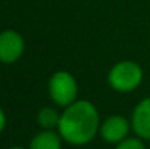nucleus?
Returning a JSON list of instances; mask_svg holds the SVG:
<instances>
[{
  "instance_id": "nucleus-4",
  "label": "nucleus",
  "mask_w": 150,
  "mask_h": 149,
  "mask_svg": "<svg viewBox=\"0 0 150 149\" xmlns=\"http://www.w3.org/2000/svg\"><path fill=\"white\" fill-rule=\"evenodd\" d=\"M25 48L23 38L19 32L7 29L0 34V61L13 63L16 61Z\"/></svg>"
},
{
  "instance_id": "nucleus-2",
  "label": "nucleus",
  "mask_w": 150,
  "mask_h": 149,
  "mask_svg": "<svg viewBox=\"0 0 150 149\" xmlns=\"http://www.w3.org/2000/svg\"><path fill=\"white\" fill-rule=\"evenodd\" d=\"M142 81L143 70L134 61H120L111 69L108 75L109 85L118 92H130L136 89Z\"/></svg>"
},
{
  "instance_id": "nucleus-3",
  "label": "nucleus",
  "mask_w": 150,
  "mask_h": 149,
  "mask_svg": "<svg viewBox=\"0 0 150 149\" xmlns=\"http://www.w3.org/2000/svg\"><path fill=\"white\" fill-rule=\"evenodd\" d=\"M51 99L61 107H69L77 97V83L69 72H57L52 75L48 85Z\"/></svg>"
},
{
  "instance_id": "nucleus-9",
  "label": "nucleus",
  "mask_w": 150,
  "mask_h": 149,
  "mask_svg": "<svg viewBox=\"0 0 150 149\" xmlns=\"http://www.w3.org/2000/svg\"><path fill=\"white\" fill-rule=\"evenodd\" d=\"M115 149H146V148H144L142 140L131 138V139H124L122 142H120Z\"/></svg>"
},
{
  "instance_id": "nucleus-6",
  "label": "nucleus",
  "mask_w": 150,
  "mask_h": 149,
  "mask_svg": "<svg viewBox=\"0 0 150 149\" xmlns=\"http://www.w3.org/2000/svg\"><path fill=\"white\" fill-rule=\"evenodd\" d=\"M131 124L140 138L150 140V98L143 99L137 104L133 113Z\"/></svg>"
},
{
  "instance_id": "nucleus-1",
  "label": "nucleus",
  "mask_w": 150,
  "mask_h": 149,
  "mask_svg": "<svg viewBox=\"0 0 150 149\" xmlns=\"http://www.w3.org/2000/svg\"><path fill=\"white\" fill-rule=\"evenodd\" d=\"M60 136L76 146L89 143L98 133L99 115L95 105L89 101H74L60 117Z\"/></svg>"
},
{
  "instance_id": "nucleus-8",
  "label": "nucleus",
  "mask_w": 150,
  "mask_h": 149,
  "mask_svg": "<svg viewBox=\"0 0 150 149\" xmlns=\"http://www.w3.org/2000/svg\"><path fill=\"white\" fill-rule=\"evenodd\" d=\"M60 114L54 110V108H50V107H45L42 108L40 113H38V123L42 129L45 130H51L52 127L58 126L60 123Z\"/></svg>"
},
{
  "instance_id": "nucleus-7",
  "label": "nucleus",
  "mask_w": 150,
  "mask_h": 149,
  "mask_svg": "<svg viewBox=\"0 0 150 149\" xmlns=\"http://www.w3.org/2000/svg\"><path fill=\"white\" fill-rule=\"evenodd\" d=\"M61 139L60 133L44 130L32 139L29 149H61Z\"/></svg>"
},
{
  "instance_id": "nucleus-11",
  "label": "nucleus",
  "mask_w": 150,
  "mask_h": 149,
  "mask_svg": "<svg viewBox=\"0 0 150 149\" xmlns=\"http://www.w3.org/2000/svg\"><path fill=\"white\" fill-rule=\"evenodd\" d=\"M10 149H23V148H18V146H15V148H10Z\"/></svg>"
},
{
  "instance_id": "nucleus-5",
  "label": "nucleus",
  "mask_w": 150,
  "mask_h": 149,
  "mask_svg": "<svg viewBox=\"0 0 150 149\" xmlns=\"http://www.w3.org/2000/svg\"><path fill=\"white\" fill-rule=\"evenodd\" d=\"M128 130H130V124L121 115H112V117L106 118L100 126V135H102L103 140H106L109 143L122 142L127 138Z\"/></svg>"
},
{
  "instance_id": "nucleus-10",
  "label": "nucleus",
  "mask_w": 150,
  "mask_h": 149,
  "mask_svg": "<svg viewBox=\"0 0 150 149\" xmlns=\"http://www.w3.org/2000/svg\"><path fill=\"white\" fill-rule=\"evenodd\" d=\"M4 126H6V115H4V113H3V110L0 108V133L3 132V129H4Z\"/></svg>"
}]
</instances>
